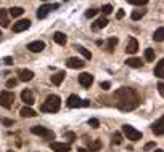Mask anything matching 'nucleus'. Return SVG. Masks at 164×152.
<instances>
[{"mask_svg":"<svg viewBox=\"0 0 164 152\" xmlns=\"http://www.w3.org/2000/svg\"><path fill=\"white\" fill-rule=\"evenodd\" d=\"M16 85H18V80H16V79L7 80V88H13V87H16Z\"/></svg>","mask_w":164,"mask_h":152,"instance_id":"473e14b6","label":"nucleus"},{"mask_svg":"<svg viewBox=\"0 0 164 152\" xmlns=\"http://www.w3.org/2000/svg\"><path fill=\"white\" fill-rule=\"evenodd\" d=\"M153 38L156 40V42H162V40H164V29H162V27H158V29L155 31Z\"/></svg>","mask_w":164,"mask_h":152,"instance_id":"cd10ccee","label":"nucleus"},{"mask_svg":"<svg viewBox=\"0 0 164 152\" xmlns=\"http://www.w3.org/2000/svg\"><path fill=\"white\" fill-rule=\"evenodd\" d=\"M64 75H66V72L64 71H60V72H57L55 75H52V84L53 85H61V82L64 80Z\"/></svg>","mask_w":164,"mask_h":152,"instance_id":"6ab92c4d","label":"nucleus"},{"mask_svg":"<svg viewBox=\"0 0 164 152\" xmlns=\"http://www.w3.org/2000/svg\"><path fill=\"white\" fill-rule=\"evenodd\" d=\"M57 8H58V3H53V5L45 3V5H42V7H39V10H37V18H39V19H44L52 10H57Z\"/></svg>","mask_w":164,"mask_h":152,"instance_id":"0eeeda50","label":"nucleus"},{"mask_svg":"<svg viewBox=\"0 0 164 152\" xmlns=\"http://www.w3.org/2000/svg\"><path fill=\"white\" fill-rule=\"evenodd\" d=\"M89 125H90L92 128H98V127H100V122H98L97 119H90V120H89Z\"/></svg>","mask_w":164,"mask_h":152,"instance_id":"f704fd0d","label":"nucleus"},{"mask_svg":"<svg viewBox=\"0 0 164 152\" xmlns=\"http://www.w3.org/2000/svg\"><path fill=\"white\" fill-rule=\"evenodd\" d=\"M44 2H48V0H44Z\"/></svg>","mask_w":164,"mask_h":152,"instance_id":"49530a36","label":"nucleus"},{"mask_svg":"<svg viewBox=\"0 0 164 152\" xmlns=\"http://www.w3.org/2000/svg\"><path fill=\"white\" fill-rule=\"evenodd\" d=\"M145 59L146 61H155V50L153 48H146L145 50Z\"/></svg>","mask_w":164,"mask_h":152,"instance_id":"c756f323","label":"nucleus"},{"mask_svg":"<svg viewBox=\"0 0 164 152\" xmlns=\"http://www.w3.org/2000/svg\"><path fill=\"white\" fill-rule=\"evenodd\" d=\"M3 61H5V64H13V58H10V56H7V58H3Z\"/></svg>","mask_w":164,"mask_h":152,"instance_id":"79ce46f5","label":"nucleus"},{"mask_svg":"<svg viewBox=\"0 0 164 152\" xmlns=\"http://www.w3.org/2000/svg\"><path fill=\"white\" fill-rule=\"evenodd\" d=\"M97 13H98V11L95 10V8H89V10L85 11V16H87V18H93L95 15H97Z\"/></svg>","mask_w":164,"mask_h":152,"instance_id":"72a5a7b5","label":"nucleus"},{"mask_svg":"<svg viewBox=\"0 0 164 152\" xmlns=\"http://www.w3.org/2000/svg\"><path fill=\"white\" fill-rule=\"evenodd\" d=\"M60 107H61L60 96H57V94H48L47 99H45V103L40 106V110H42V112H50L52 114V112H58Z\"/></svg>","mask_w":164,"mask_h":152,"instance_id":"f03ea898","label":"nucleus"},{"mask_svg":"<svg viewBox=\"0 0 164 152\" xmlns=\"http://www.w3.org/2000/svg\"><path fill=\"white\" fill-rule=\"evenodd\" d=\"M13 103H15V94L11 91H8V90L0 91V106H3L5 109H10L13 106Z\"/></svg>","mask_w":164,"mask_h":152,"instance_id":"20e7f679","label":"nucleus"},{"mask_svg":"<svg viewBox=\"0 0 164 152\" xmlns=\"http://www.w3.org/2000/svg\"><path fill=\"white\" fill-rule=\"evenodd\" d=\"M52 150L53 152H69L71 150V146L69 144H64V143H57V141H53L50 144Z\"/></svg>","mask_w":164,"mask_h":152,"instance_id":"9b49d317","label":"nucleus"},{"mask_svg":"<svg viewBox=\"0 0 164 152\" xmlns=\"http://www.w3.org/2000/svg\"><path fill=\"white\" fill-rule=\"evenodd\" d=\"M155 152H162V149H156V150H155Z\"/></svg>","mask_w":164,"mask_h":152,"instance_id":"c03bdc74","label":"nucleus"},{"mask_svg":"<svg viewBox=\"0 0 164 152\" xmlns=\"http://www.w3.org/2000/svg\"><path fill=\"white\" fill-rule=\"evenodd\" d=\"M116 45H118V38H116V37H109L108 42H106V50H108L109 53H113V50H114Z\"/></svg>","mask_w":164,"mask_h":152,"instance_id":"bb28decb","label":"nucleus"},{"mask_svg":"<svg viewBox=\"0 0 164 152\" xmlns=\"http://www.w3.org/2000/svg\"><path fill=\"white\" fill-rule=\"evenodd\" d=\"M127 3H130V5H146L148 3V0H127Z\"/></svg>","mask_w":164,"mask_h":152,"instance_id":"7c9ffc66","label":"nucleus"},{"mask_svg":"<svg viewBox=\"0 0 164 152\" xmlns=\"http://www.w3.org/2000/svg\"><path fill=\"white\" fill-rule=\"evenodd\" d=\"M114 99H116V106L124 110V112H129V110H134L139 107L140 104V96L134 88L129 87H122L118 88L114 93Z\"/></svg>","mask_w":164,"mask_h":152,"instance_id":"f257e3e1","label":"nucleus"},{"mask_svg":"<svg viewBox=\"0 0 164 152\" xmlns=\"http://www.w3.org/2000/svg\"><path fill=\"white\" fill-rule=\"evenodd\" d=\"M45 48V43L42 42V40H34V42H31L29 45H27V50L32 51V53H40Z\"/></svg>","mask_w":164,"mask_h":152,"instance_id":"f8f14e48","label":"nucleus"},{"mask_svg":"<svg viewBox=\"0 0 164 152\" xmlns=\"http://www.w3.org/2000/svg\"><path fill=\"white\" fill-rule=\"evenodd\" d=\"M7 152H15V150H11V149H10V150H7Z\"/></svg>","mask_w":164,"mask_h":152,"instance_id":"a18cd8bd","label":"nucleus"},{"mask_svg":"<svg viewBox=\"0 0 164 152\" xmlns=\"http://www.w3.org/2000/svg\"><path fill=\"white\" fill-rule=\"evenodd\" d=\"M158 91H159V94H164V84H162V82L158 84Z\"/></svg>","mask_w":164,"mask_h":152,"instance_id":"58836bf2","label":"nucleus"},{"mask_svg":"<svg viewBox=\"0 0 164 152\" xmlns=\"http://www.w3.org/2000/svg\"><path fill=\"white\" fill-rule=\"evenodd\" d=\"M124 15H126L124 10H119V11H118V15H116V18H118V19H122V18H124Z\"/></svg>","mask_w":164,"mask_h":152,"instance_id":"ea45409f","label":"nucleus"},{"mask_svg":"<svg viewBox=\"0 0 164 152\" xmlns=\"http://www.w3.org/2000/svg\"><path fill=\"white\" fill-rule=\"evenodd\" d=\"M76 50L82 54V56H84L85 59H92V53L87 50V48H84V47H82V45H76Z\"/></svg>","mask_w":164,"mask_h":152,"instance_id":"a878e982","label":"nucleus"},{"mask_svg":"<svg viewBox=\"0 0 164 152\" xmlns=\"http://www.w3.org/2000/svg\"><path fill=\"white\" fill-rule=\"evenodd\" d=\"M19 114H21V117H24V119H31V117H36L37 115V112L34 109H31L29 106H24L21 110H19Z\"/></svg>","mask_w":164,"mask_h":152,"instance_id":"f3484780","label":"nucleus"},{"mask_svg":"<svg viewBox=\"0 0 164 152\" xmlns=\"http://www.w3.org/2000/svg\"><path fill=\"white\" fill-rule=\"evenodd\" d=\"M21 99H23V103L26 104V106H32L34 104V94H32V91L31 90H23L21 91Z\"/></svg>","mask_w":164,"mask_h":152,"instance_id":"1a4fd4ad","label":"nucleus"},{"mask_svg":"<svg viewBox=\"0 0 164 152\" xmlns=\"http://www.w3.org/2000/svg\"><path fill=\"white\" fill-rule=\"evenodd\" d=\"M100 149H101V141H100V139H95L93 143L89 144V150H90V152H97V150H100Z\"/></svg>","mask_w":164,"mask_h":152,"instance_id":"c85d7f7f","label":"nucleus"},{"mask_svg":"<svg viewBox=\"0 0 164 152\" xmlns=\"http://www.w3.org/2000/svg\"><path fill=\"white\" fill-rule=\"evenodd\" d=\"M2 123H3L5 127H11L13 125V120L11 119H2Z\"/></svg>","mask_w":164,"mask_h":152,"instance_id":"4c0bfd02","label":"nucleus"},{"mask_svg":"<svg viewBox=\"0 0 164 152\" xmlns=\"http://www.w3.org/2000/svg\"><path fill=\"white\" fill-rule=\"evenodd\" d=\"M155 147V143H146L145 144V150H150V149H153Z\"/></svg>","mask_w":164,"mask_h":152,"instance_id":"a19ab883","label":"nucleus"},{"mask_svg":"<svg viewBox=\"0 0 164 152\" xmlns=\"http://www.w3.org/2000/svg\"><path fill=\"white\" fill-rule=\"evenodd\" d=\"M66 64H68V67H69V69H82V67L85 66V63L82 61V59H79V58H69Z\"/></svg>","mask_w":164,"mask_h":152,"instance_id":"2eb2a0df","label":"nucleus"},{"mask_svg":"<svg viewBox=\"0 0 164 152\" xmlns=\"http://www.w3.org/2000/svg\"><path fill=\"white\" fill-rule=\"evenodd\" d=\"M126 64L129 66V67H142L143 66V63H142V59H139V58H129L127 61H126Z\"/></svg>","mask_w":164,"mask_h":152,"instance_id":"5701e85b","label":"nucleus"},{"mask_svg":"<svg viewBox=\"0 0 164 152\" xmlns=\"http://www.w3.org/2000/svg\"><path fill=\"white\" fill-rule=\"evenodd\" d=\"M155 75L159 77V79L164 77V59H161V61L156 64V67H155Z\"/></svg>","mask_w":164,"mask_h":152,"instance_id":"412c9836","label":"nucleus"},{"mask_svg":"<svg viewBox=\"0 0 164 152\" xmlns=\"http://www.w3.org/2000/svg\"><path fill=\"white\" fill-rule=\"evenodd\" d=\"M53 40H55L58 45H64V43H66V35H64L63 32H55V34H53Z\"/></svg>","mask_w":164,"mask_h":152,"instance_id":"b1692460","label":"nucleus"},{"mask_svg":"<svg viewBox=\"0 0 164 152\" xmlns=\"http://www.w3.org/2000/svg\"><path fill=\"white\" fill-rule=\"evenodd\" d=\"M126 51H127V53H130V54H134V53L139 51V42H137V38H134V37H130V38H129L127 47H126Z\"/></svg>","mask_w":164,"mask_h":152,"instance_id":"dca6fc26","label":"nucleus"},{"mask_svg":"<svg viewBox=\"0 0 164 152\" xmlns=\"http://www.w3.org/2000/svg\"><path fill=\"white\" fill-rule=\"evenodd\" d=\"M79 84H80L82 87L89 88V87L93 84V75H90V74H87V72L80 74V75H79Z\"/></svg>","mask_w":164,"mask_h":152,"instance_id":"ddd939ff","label":"nucleus"},{"mask_svg":"<svg viewBox=\"0 0 164 152\" xmlns=\"http://www.w3.org/2000/svg\"><path fill=\"white\" fill-rule=\"evenodd\" d=\"M100 87H101V90H109V87H111V84H109V82H101L100 84Z\"/></svg>","mask_w":164,"mask_h":152,"instance_id":"e433bc0d","label":"nucleus"},{"mask_svg":"<svg viewBox=\"0 0 164 152\" xmlns=\"http://www.w3.org/2000/svg\"><path fill=\"white\" fill-rule=\"evenodd\" d=\"M145 15H146V10H145V8H142V10H135V11H132L130 18H132L134 21H139V19H142Z\"/></svg>","mask_w":164,"mask_h":152,"instance_id":"4be33fe9","label":"nucleus"},{"mask_svg":"<svg viewBox=\"0 0 164 152\" xmlns=\"http://www.w3.org/2000/svg\"><path fill=\"white\" fill-rule=\"evenodd\" d=\"M66 106L69 107V109H76V107H87V106H90V101H87V99H80L77 94H71L69 98H68V101H66Z\"/></svg>","mask_w":164,"mask_h":152,"instance_id":"7ed1b4c3","label":"nucleus"},{"mask_svg":"<svg viewBox=\"0 0 164 152\" xmlns=\"http://www.w3.org/2000/svg\"><path fill=\"white\" fill-rule=\"evenodd\" d=\"M121 141H122V136H121V133H119V131L113 133V143H114V144H121Z\"/></svg>","mask_w":164,"mask_h":152,"instance_id":"2f4dec72","label":"nucleus"},{"mask_svg":"<svg viewBox=\"0 0 164 152\" xmlns=\"http://www.w3.org/2000/svg\"><path fill=\"white\" fill-rule=\"evenodd\" d=\"M18 77L23 82H31L34 79V72L29 71V69H19V71H18Z\"/></svg>","mask_w":164,"mask_h":152,"instance_id":"4468645a","label":"nucleus"},{"mask_svg":"<svg viewBox=\"0 0 164 152\" xmlns=\"http://www.w3.org/2000/svg\"><path fill=\"white\" fill-rule=\"evenodd\" d=\"M151 130H153V133H155L156 136H161V134L164 133V117H159V119L153 123Z\"/></svg>","mask_w":164,"mask_h":152,"instance_id":"9d476101","label":"nucleus"},{"mask_svg":"<svg viewBox=\"0 0 164 152\" xmlns=\"http://www.w3.org/2000/svg\"><path fill=\"white\" fill-rule=\"evenodd\" d=\"M31 133L32 134H37V136H42V138H45V139H53V138H55V133L52 130H48L45 127H40V125L32 127L31 128Z\"/></svg>","mask_w":164,"mask_h":152,"instance_id":"423d86ee","label":"nucleus"},{"mask_svg":"<svg viewBox=\"0 0 164 152\" xmlns=\"http://www.w3.org/2000/svg\"><path fill=\"white\" fill-rule=\"evenodd\" d=\"M68 136H69V141H74V139H76V136H74V133H68Z\"/></svg>","mask_w":164,"mask_h":152,"instance_id":"37998d69","label":"nucleus"},{"mask_svg":"<svg viewBox=\"0 0 164 152\" xmlns=\"http://www.w3.org/2000/svg\"><path fill=\"white\" fill-rule=\"evenodd\" d=\"M29 27H31V21L29 19H21V21L13 24V32H23L26 29H29Z\"/></svg>","mask_w":164,"mask_h":152,"instance_id":"6e6552de","label":"nucleus"},{"mask_svg":"<svg viewBox=\"0 0 164 152\" xmlns=\"http://www.w3.org/2000/svg\"><path fill=\"white\" fill-rule=\"evenodd\" d=\"M8 13H10V16H13V18H18V16H21L23 13H24V10H23L21 7H11V8L8 10Z\"/></svg>","mask_w":164,"mask_h":152,"instance_id":"393cba45","label":"nucleus"},{"mask_svg":"<svg viewBox=\"0 0 164 152\" xmlns=\"http://www.w3.org/2000/svg\"><path fill=\"white\" fill-rule=\"evenodd\" d=\"M0 24H2V27H8L10 26L8 10H5V8H0Z\"/></svg>","mask_w":164,"mask_h":152,"instance_id":"a211bd4d","label":"nucleus"},{"mask_svg":"<svg viewBox=\"0 0 164 152\" xmlns=\"http://www.w3.org/2000/svg\"><path fill=\"white\" fill-rule=\"evenodd\" d=\"M101 11L105 13V15H109V13L113 11V7L111 5H103V8H101Z\"/></svg>","mask_w":164,"mask_h":152,"instance_id":"c9c22d12","label":"nucleus"},{"mask_svg":"<svg viewBox=\"0 0 164 152\" xmlns=\"http://www.w3.org/2000/svg\"><path fill=\"white\" fill-rule=\"evenodd\" d=\"M0 37H2V32H0Z\"/></svg>","mask_w":164,"mask_h":152,"instance_id":"de8ad7c7","label":"nucleus"},{"mask_svg":"<svg viewBox=\"0 0 164 152\" xmlns=\"http://www.w3.org/2000/svg\"><path fill=\"white\" fill-rule=\"evenodd\" d=\"M106 24H108V19L106 18H98L97 21L92 24V29L93 31H100V29H103V27H106Z\"/></svg>","mask_w":164,"mask_h":152,"instance_id":"aec40b11","label":"nucleus"},{"mask_svg":"<svg viewBox=\"0 0 164 152\" xmlns=\"http://www.w3.org/2000/svg\"><path fill=\"white\" fill-rule=\"evenodd\" d=\"M122 133H124L126 138H129L130 141H139V139H142V131L135 130L132 125H124V127H122Z\"/></svg>","mask_w":164,"mask_h":152,"instance_id":"39448f33","label":"nucleus"}]
</instances>
